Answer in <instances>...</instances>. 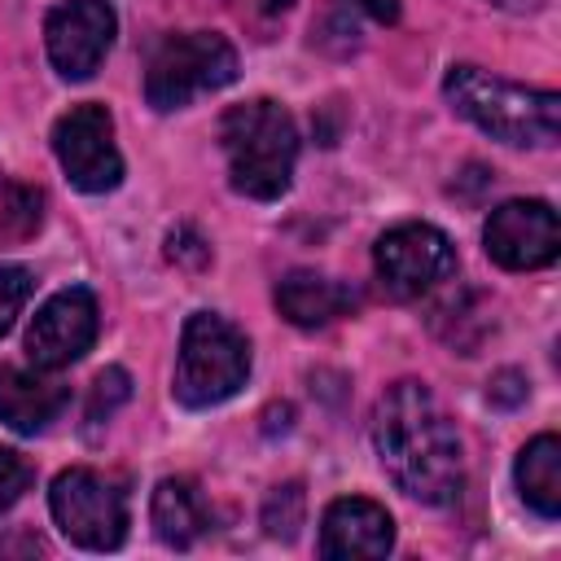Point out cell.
<instances>
[{"label":"cell","mask_w":561,"mask_h":561,"mask_svg":"<svg viewBox=\"0 0 561 561\" xmlns=\"http://www.w3.org/2000/svg\"><path fill=\"white\" fill-rule=\"evenodd\" d=\"M373 447L386 478L421 504H451L465 486L456 425L425 381H394L373 408Z\"/></svg>","instance_id":"1"},{"label":"cell","mask_w":561,"mask_h":561,"mask_svg":"<svg viewBox=\"0 0 561 561\" xmlns=\"http://www.w3.org/2000/svg\"><path fill=\"white\" fill-rule=\"evenodd\" d=\"M443 96L460 118H469L478 131H486L500 145L548 149L561 136V96L552 88L508 83L460 61L443 75Z\"/></svg>","instance_id":"2"},{"label":"cell","mask_w":561,"mask_h":561,"mask_svg":"<svg viewBox=\"0 0 561 561\" xmlns=\"http://www.w3.org/2000/svg\"><path fill=\"white\" fill-rule=\"evenodd\" d=\"M219 145L228 162V184L241 197L276 202L289 188L298 162V127L280 101L259 96L232 105L219 123Z\"/></svg>","instance_id":"3"},{"label":"cell","mask_w":561,"mask_h":561,"mask_svg":"<svg viewBox=\"0 0 561 561\" xmlns=\"http://www.w3.org/2000/svg\"><path fill=\"white\" fill-rule=\"evenodd\" d=\"M250 377V342L245 333L215 316V311H193L180 333V355H175V399L184 408H215L232 399Z\"/></svg>","instance_id":"4"},{"label":"cell","mask_w":561,"mask_h":561,"mask_svg":"<svg viewBox=\"0 0 561 561\" xmlns=\"http://www.w3.org/2000/svg\"><path fill=\"white\" fill-rule=\"evenodd\" d=\"M237 79V48L219 31H184L167 35L145 70V101L158 114L184 110L188 101L219 92Z\"/></svg>","instance_id":"5"},{"label":"cell","mask_w":561,"mask_h":561,"mask_svg":"<svg viewBox=\"0 0 561 561\" xmlns=\"http://www.w3.org/2000/svg\"><path fill=\"white\" fill-rule=\"evenodd\" d=\"M48 508L57 530L88 552H110L127 535V495L101 469H88V465L61 469L53 478Z\"/></svg>","instance_id":"6"},{"label":"cell","mask_w":561,"mask_h":561,"mask_svg":"<svg viewBox=\"0 0 561 561\" xmlns=\"http://www.w3.org/2000/svg\"><path fill=\"white\" fill-rule=\"evenodd\" d=\"M373 267L386 294L394 298H421L438 289L456 272V245L434 224H394L373 245Z\"/></svg>","instance_id":"7"},{"label":"cell","mask_w":561,"mask_h":561,"mask_svg":"<svg viewBox=\"0 0 561 561\" xmlns=\"http://www.w3.org/2000/svg\"><path fill=\"white\" fill-rule=\"evenodd\" d=\"M53 153L79 193H110L123 184V153L114 145V118L105 105H70L53 123Z\"/></svg>","instance_id":"8"},{"label":"cell","mask_w":561,"mask_h":561,"mask_svg":"<svg viewBox=\"0 0 561 561\" xmlns=\"http://www.w3.org/2000/svg\"><path fill=\"white\" fill-rule=\"evenodd\" d=\"M482 245L508 272L548 267L557 259V250H561L557 210L548 202H539V197H513V202H504V206H495L486 215Z\"/></svg>","instance_id":"9"},{"label":"cell","mask_w":561,"mask_h":561,"mask_svg":"<svg viewBox=\"0 0 561 561\" xmlns=\"http://www.w3.org/2000/svg\"><path fill=\"white\" fill-rule=\"evenodd\" d=\"M118 31V13L110 0H61L44 18V48L61 79H88Z\"/></svg>","instance_id":"10"},{"label":"cell","mask_w":561,"mask_h":561,"mask_svg":"<svg viewBox=\"0 0 561 561\" xmlns=\"http://www.w3.org/2000/svg\"><path fill=\"white\" fill-rule=\"evenodd\" d=\"M96 329H101V311H96L92 289H83V285L57 289L35 311V320L26 329V355L44 373L66 368V364H75V359H83L92 351Z\"/></svg>","instance_id":"11"},{"label":"cell","mask_w":561,"mask_h":561,"mask_svg":"<svg viewBox=\"0 0 561 561\" xmlns=\"http://www.w3.org/2000/svg\"><path fill=\"white\" fill-rule=\"evenodd\" d=\"M394 548L390 513L368 495H342L320 517V552L329 561H377Z\"/></svg>","instance_id":"12"},{"label":"cell","mask_w":561,"mask_h":561,"mask_svg":"<svg viewBox=\"0 0 561 561\" xmlns=\"http://www.w3.org/2000/svg\"><path fill=\"white\" fill-rule=\"evenodd\" d=\"M355 307H359L355 285H346L337 276L298 267V272H285L276 280V311L298 329H324V324L351 316Z\"/></svg>","instance_id":"13"},{"label":"cell","mask_w":561,"mask_h":561,"mask_svg":"<svg viewBox=\"0 0 561 561\" xmlns=\"http://www.w3.org/2000/svg\"><path fill=\"white\" fill-rule=\"evenodd\" d=\"M70 403V390L53 377H44V368H13L0 364V421L18 434H39L48 430L61 408Z\"/></svg>","instance_id":"14"},{"label":"cell","mask_w":561,"mask_h":561,"mask_svg":"<svg viewBox=\"0 0 561 561\" xmlns=\"http://www.w3.org/2000/svg\"><path fill=\"white\" fill-rule=\"evenodd\" d=\"M513 478H517L522 500H526L539 517L552 522V517L561 513V443H557V434L530 438V443L517 451Z\"/></svg>","instance_id":"15"},{"label":"cell","mask_w":561,"mask_h":561,"mask_svg":"<svg viewBox=\"0 0 561 561\" xmlns=\"http://www.w3.org/2000/svg\"><path fill=\"white\" fill-rule=\"evenodd\" d=\"M149 517H153V535L167 548H188L206 530V504L188 478H162L153 486Z\"/></svg>","instance_id":"16"},{"label":"cell","mask_w":561,"mask_h":561,"mask_svg":"<svg viewBox=\"0 0 561 561\" xmlns=\"http://www.w3.org/2000/svg\"><path fill=\"white\" fill-rule=\"evenodd\" d=\"M44 219V193L0 175V245L26 241Z\"/></svg>","instance_id":"17"},{"label":"cell","mask_w":561,"mask_h":561,"mask_svg":"<svg viewBox=\"0 0 561 561\" xmlns=\"http://www.w3.org/2000/svg\"><path fill=\"white\" fill-rule=\"evenodd\" d=\"M302 513H307L302 486H298V482H285V486H276V491L267 495V504H263V526H267L272 539H294L298 526H302Z\"/></svg>","instance_id":"18"},{"label":"cell","mask_w":561,"mask_h":561,"mask_svg":"<svg viewBox=\"0 0 561 561\" xmlns=\"http://www.w3.org/2000/svg\"><path fill=\"white\" fill-rule=\"evenodd\" d=\"M127 394H131V377H127L123 368H105V373H96V381H92V403H88V425L110 421L114 408H118Z\"/></svg>","instance_id":"19"},{"label":"cell","mask_w":561,"mask_h":561,"mask_svg":"<svg viewBox=\"0 0 561 561\" xmlns=\"http://www.w3.org/2000/svg\"><path fill=\"white\" fill-rule=\"evenodd\" d=\"M26 298H31V272L18 263H0V337L13 329Z\"/></svg>","instance_id":"20"},{"label":"cell","mask_w":561,"mask_h":561,"mask_svg":"<svg viewBox=\"0 0 561 561\" xmlns=\"http://www.w3.org/2000/svg\"><path fill=\"white\" fill-rule=\"evenodd\" d=\"M26 486H31V465L13 447H0V513L13 508Z\"/></svg>","instance_id":"21"},{"label":"cell","mask_w":561,"mask_h":561,"mask_svg":"<svg viewBox=\"0 0 561 561\" xmlns=\"http://www.w3.org/2000/svg\"><path fill=\"white\" fill-rule=\"evenodd\" d=\"M167 254H171L175 263H188V267H206V263H210V245H206L193 228H175V232L167 237Z\"/></svg>","instance_id":"22"},{"label":"cell","mask_w":561,"mask_h":561,"mask_svg":"<svg viewBox=\"0 0 561 561\" xmlns=\"http://www.w3.org/2000/svg\"><path fill=\"white\" fill-rule=\"evenodd\" d=\"M486 399H491V403H500V408L522 403V399H526V377H522V373H500V377L491 381Z\"/></svg>","instance_id":"23"},{"label":"cell","mask_w":561,"mask_h":561,"mask_svg":"<svg viewBox=\"0 0 561 561\" xmlns=\"http://www.w3.org/2000/svg\"><path fill=\"white\" fill-rule=\"evenodd\" d=\"M355 9H364L377 22H399V0H351Z\"/></svg>","instance_id":"24"},{"label":"cell","mask_w":561,"mask_h":561,"mask_svg":"<svg viewBox=\"0 0 561 561\" xmlns=\"http://www.w3.org/2000/svg\"><path fill=\"white\" fill-rule=\"evenodd\" d=\"M237 9H245V13H259V18H276V13H285L294 0H232Z\"/></svg>","instance_id":"25"},{"label":"cell","mask_w":561,"mask_h":561,"mask_svg":"<svg viewBox=\"0 0 561 561\" xmlns=\"http://www.w3.org/2000/svg\"><path fill=\"white\" fill-rule=\"evenodd\" d=\"M495 9H508V13H535V9H543L548 0H491Z\"/></svg>","instance_id":"26"}]
</instances>
